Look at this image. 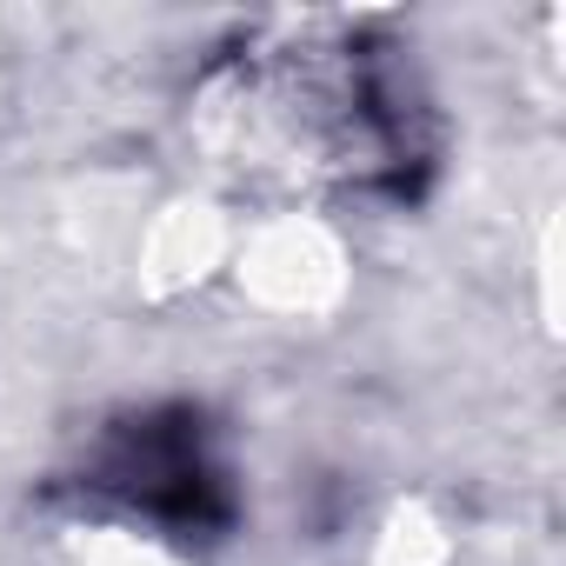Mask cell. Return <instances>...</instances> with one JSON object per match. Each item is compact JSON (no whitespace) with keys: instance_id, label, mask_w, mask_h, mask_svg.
I'll return each mask as SVG.
<instances>
[{"instance_id":"6da1fadb","label":"cell","mask_w":566,"mask_h":566,"mask_svg":"<svg viewBox=\"0 0 566 566\" xmlns=\"http://www.w3.org/2000/svg\"><path fill=\"white\" fill-rule=\"evenodd\" d=\"M94 486L134 500L140 513H154L167 526H220L227 520V480L207 460V433H200L193 413H140V420H127L101 447Z\"/></svg>"}]
</instances>
